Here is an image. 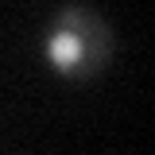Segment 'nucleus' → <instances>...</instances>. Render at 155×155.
<instances>
[{
	"label": "nucleus",
	"instance_id": "nucleus-1",
	"mask_svg": "<svg viewBox=\"0 0 155 155\" xmlns=\"http://www.w3.org/2000/svg\"><path fill=\"white\" fill-rule=\"evenodd\" d=\"M47 62L62 78H89L105 66L109 58V23L93 16L89 8H62L43 39Z\"/></svg>",
	"mask_w": 155,
	"mask_h": 155
}]
</instances>
